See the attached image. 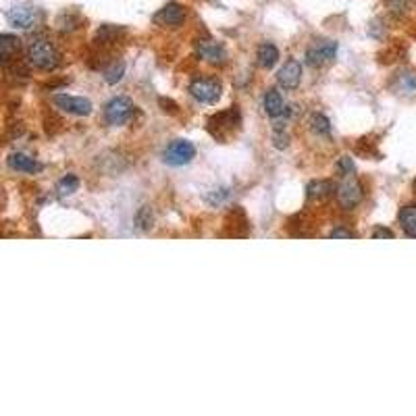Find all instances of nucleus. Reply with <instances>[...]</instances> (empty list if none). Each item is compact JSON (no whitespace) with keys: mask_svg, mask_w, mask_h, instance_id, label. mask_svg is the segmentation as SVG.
<instances>
[{"mask_svg":"<svg viewBox=\"0 0 416 416\" xmlns=\"http://www.w3.org/2000/svg\"><path fill=\"white\" fill-rule=\"evenodd\" d=\"M373 238H377V240H381V238L393 240V231H391V229H385V227H377L375 233H373Z\"/></svg>","mask_w":416,"mask_h":416,"instance_id":"obj_25","label":"nucleus"},{"mask_svg":"<svg viewBox=\"0 0 416 416\" xmlns=\"http://www.w3.org/2000/svg\"><path fill=\"white\" fill-rule=\"evenodd\" d=\"M362 200V185L356 179H345L337 187V202L345 211H352L354 206H358Z\"/></svg>","mask_w":416,"mask_h":416,"instance_id":"obj_6","label":"nucleus"},{"mask_svg":"<svg viewBox=\"0 0 416 416\" xmlns=\"http://www.w3.org/2000/svg\"><path fill=\"white\" fill-rule=\"evenodd\" d=\"M135 115V104L125 96H115L104 106V119L108 125H125Z\"/></svg>","mask_w":416,"mask_h":416,"instance_id":"obj_2","label":"nucleus"},{"mask_svg":"<svg viewBox=\"0 0 416 416\" xmlns=\"http://www.w3.org/2000/svg\"><path fill=\"white\" fill-rule=\"evenodd\" d=\"M196 157V146L187 140H173L165 152H163V159L167 165H173V167H181V165H187L192 163Z\"/></svg>","mask_w":416,"mask_h":416,"instance_id":"obj_4","label":"nucleus"},{"mask_svg":"<svg viewBox=\"0 0 416 416\" xmlns=\"http://www.w3.org/2000/svg\"><path fill=\"white\" fill-rule=\"evenodd\" d=\"M256 58H258V65L262 69H273L277 65V60H279V50H277L273 44L264 42L258 46V52H256Z\"/></svg>","mask_w":416,"mask_h":416,"instance_id":"obj_15","label":"nucleus"},{"mask_svg":"<svg viewBox=\"0 0 416 416\" xmlns=\"http://www.w3.org/2000/svg\"><path fill=\"white\" fill-rule=\"evenodd\" d=\"M21 50V40L13 34H3L0 36V58L3 65H9Z\"/></svg>","mask_w":416,"mask_h":416,"instance_id":"obj_12","label":"nucleus"},{"mask_svg":"<svg viewBox=\"0 0 416 416\" xmlns=\"http://www.w3.org/2000/svg\"><path fill=\"white\" fill-rule=\"evenodd\" d=\"M262 104H264V111H266L268 117H281L286 113V102H284L281 94L277 92V90H268L264 94Z\"/></svg>","mask_w":416,"mask_h":416,"instance_id":"obj_14","label":"nucleus"},{"mask_svg":"<svg viewBox=\"0 0 416 416\" xmlns=\"http://www.w3.org/2000/svg\"><path fill=\"white\" fill-rule=\"evenodd\" d=\"M52 102L69 113V115H78V117H88L92 113V102L88 98H82V96H67V94H56L52 98Z\"/></svg>","mask_w":416,"mask_h":416,"instance_id":"obj_5","label":"nucleus"},{"mask_svg":"<svg viewBox=\"0 0 416 416\" xmlns=\"http://www.w3.org/2000/svg\"><path fill=\"white\" fill-rule=\"evenodd\" d=\"M310 129H312L314 133H319V135H331V123H329V119H327L325 115H321V113H316V115L310 117Z\"/></svg>","mask_w":416,"mask_h":416,"instance_id":"obj_19","label":"nucleus"},{"mask_svg":"<svg viewBox=\"0 0 416 416\" xmlns=\"http://www.w3.org/2000/svg\"><path fill=\"white\" fill-rule=\"evenodd\" d=\"M9 167L13 169V171H19V173H38V171H42V165L36 161V159H32V157H27V154H21V152H15V154H11L9 157Z\"/></svg>","mask_w":416,"mask_h":416,"instance_id":"obj_13","label":"nucleus"},{"mask_svg":"<svg viewBox=\"0 0 416 416\" xmlns=\"http://www.w3.org/2000/svg\"><path fill=\"white\" fill-rule=\"evenodd\" d=\"M7 19L17 30H30L40 21V13L34 7H13L7 13Z\"/></svg>","mask_w":416,"mask_h":416,"instance_id":"obj_11","label":"nucleus"},{"mask_svg":"<svg viewBox=\"0 0 416 416\" xmlns=\"http://www.w3.org/2000/svg\"><path fill=\"white\" fill-rule=\"evenodd\" d=\"M196 50H198V54H200L202 60L211 62V65H223L227 60L225 46L221 42H217V40H211V38L200 40L198 46H196Z\"/></svg>","mask_w":416,"mask_h":416,"instance_id":"obj_7","label":"nucleus"},{"mask_svg":"<svg viewBox=\"0 0 416 416\" xmlns=\"http://www.w3.org/2000/svg\"><path fill=\"white\" fill-rule=\"evenodd\" d=\"M329 238H333V240H339V238H343V240H350V238H356V233H354V231H350V229H345V227H335V229L329 233Z\"/></svg>","mask_w":416,"mask_h":416,"instance_id":"obj_24","label":"nucleus"},{"mask_svg":"<svg viewBox=\"0 0 416 416\" xmlns=\"http://www.w3.org/2000/svg\"><path fill=\"white\" fill-rule=\"evenodd\" d=\"M80 189V177L78 175H65L58 183H56V196L58 198H67Z\"/></svg>","mask_w":416,"mask_h":416,"instance_id":"obj_18","label":"nucleus"},{"mask_svg":"<svg viewBox=\"0 0 416 416\" xmlns=\"http://www.w3.org/2000/svg\"><path fill=\"white\" fill-rule=\"evenodd\" d=\"M335 52H337V44L333 40H321L306 50V60L312 67H321V65L329 62L335 56Z\"/></svg>","mask_w":416,"mask_h":416,"instance_id":"obj_9","label":"nucleus"},{"mask_svg":"<svg viewBox=\"0 0 416 416\" xmlns=\"http://www.w3.org/2000/svg\"><path fill=\"white\" fill-rule=\"evenodd\" d=\"M137 225H140L142 229H148L150 227V223H152V215H150V208L148 206H144L142 211H140V215H137Z\"/></svg>","mask_w":416,"mask_h":416,"instance_id":"obj_23","label":"nucleus"},{"mask_svg":"<svg viewBox=\"0 0 416 416\" xmlns=\"http://www.w3.org/2000/svg\"><path fill=\"white\" fill-rule=\"evenodd\" d=\"M123 73H125V65L123 62H113L104 71V80H106V84L115 86L117 82L123 80Z\"/></svg>","mask_w":416,"mask_h":416,"instance_id":"obj_20","label":"nucleus"},{"mask_svg":"<svg viewBox=\"0 0 416 416\" xmlns=\"http://www.w3.org/2000/svg\"><path fill=\"white\" fill-rule=\"evenodd\" d=\"M221 82L215 78H198L189 84V94L204 104H213L221 98Z\"/></svg>","mask_w":416,"mask_h":416,"instance_id":"obj_3","label":"nucleus"},{"mask_svg":"<svg viewBox=\"0 0 416 416\" xmlns=\"http://www.w3.org/2000/svg\"><path fill=\"white\" fill-rule=\"evenodd\" d=\"M30 65L40 69V71H52L58 67V52L44 36H36L27 46Z\"/></svg>","mask_w":416,"mask_h":416,"instance_id":"obj_1","label":"nucleus"},{"mask_svg":"<svg viewBox=\"0 0 416 416\" xmlns=\"http://www.w3.org/2000/svg\"><path fill=\"white\" fill-rule=\"evenodd\" d=\"M400 88L406 94H414L416 92V76L414 73H402L400 76Z\"/></svg>","mask_w":416,"mask_h":416,"instance_id":"obj_21","label":"nucleus"},{"mask_svg":"<svg viewBox=\"0 0 416 416\" xmlns=\"http://www.w3.org/2000/svg\"><path fill=\"white\" fill-rule=\"evenodd\" d=\"M308 198L310 200H316V202H321V200H327V198H331L333 196V192H335V187H333V183L331 181H323V179H319V181H312L310 185H308Z\"/></svg>","mask_w":416,"mask_h":416,"instance_id":"obj_17","label":"nucleus"},{"mask_svg":"<svg viewBox=\"0 0 416 416\" xmlns=\"http://www.w3.org/2000/svg\"><path fill=\"white\" fill-rule=\"evenodd\" d=\"M277 82L286 90H296L302 82V65L296 58H290L277 73Z\"/></svg>","mask_w":416,"mask_h":416,"instance_id":"obj_10","label":"nucleus"},{"mask_svg":"<svg viewBox=\"0 0 416 416\" xmlns=\"http://www.w3.org/2000/svg\"><path fill=\"white\" fill-rule=\"evenodd\" d=\"M183 21H185V9L179 3H169L154 15V23L161 27H181Z\"/></svg>","mask_w":416,"mask_h":416,"instance_id":"obj_8","label":"nucleus"},{"mask_svg":"<svg viewBox=\"0 0 416 416\" xmlns=\"http://www.w3.org/2000/svg\"><path fill=\"white\" fill-rule=\"evenodd\" d=\"M414 189H416V181H414Z\"/></svg>","mask_w":416,"mask_h":416,"instance_id":"obj_26","label":"nucleus"},{"mask_svg":"<svg viewBox=\"0 0 416 416\" xmlns=\"http://www.w3.org/2000/svg\"><path fill=\"white\" fill-rule=\"evenodd\" d=\"M400 225L408 238H416V206H404L400 211Z\"/></svg>","mask_w":416,"mask_h":416,"instance_id":"obj_16","label":"nucleus"},{"mask_svg":"<svg viewBox=\"0 0 416 416\" xmlns=\"http://www.w3.org/2000/svg\"><path fill=\"white\" fill-rule=\"evenodd\" d=\"M337 171H339L341 175L354 173V163H352V159H350V157H341L339 163H337Z\"/></svg>","mask_w":416,"mask_h":416,"instance_id":"obj_22","label":"nucleus"}]
</instances>
